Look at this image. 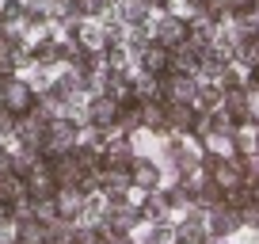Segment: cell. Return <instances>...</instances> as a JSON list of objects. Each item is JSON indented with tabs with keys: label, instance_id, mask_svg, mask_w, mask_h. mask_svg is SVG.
<instances>
[{
	"label": "cell",
	"instance_id": "6da1fadb",
	"mask_svg": "<svg viewBox=\"0 0 259 244\" xmlns=\"http://www.w3.org/2000/svg\"><path fill=\"white\" fill-rule=\"evenodd\" d=\"M80 130H84V118L61 111L54 114V122L46 126V145H42V156H54V153H69V149L80 141Z\"/></svg>",
	"mask_w": 259,
	"mask_h": 244
},
{
	"label": "cell",
	"instance_id": "7a4b0ae2",
	"mask_svg": "<svg viewBox=\"0 0 259 244\" xmlns=\"http://www.w3.org/2000/svg\"><path fill=\"white\" fill-rule=\"evenodd\" d=\"M34 99H38V88L31 84V76H27V73L8 76V80H4V88H0V103L12 107L16 114H27V111L34 107Z\"/></svg>",
	"mask_w": 259,
	"mask_h": 244
},
{
	"label": "cell",
	"instance_id": "3957f363",
	"mask_svg": "<svg viewBox=\"0 0 259 244\" xmlns=\"http://www.w3.org/2000/svg\"><path fill=\"white\" fill-rule=\"evenodd\" d=\"M198 84H202V76L179 73V69H168V73H160V96L168 99V103H194V96H198Z\"/></svg>",
	"mask_w": 259,
	"mask_h": 244
},
{
	"label": "cell",
	"instance_id": "277c9868",
	"mask_svg": "<svg viewBox=\"0 0 259 244\" xmlns=\"http://www.w3.org/2000/svg\"><path fill=\"white\" fill-rule=\"evenodd\" d=\"M84 122L111 134V130H114V122H118V99L107 96V92H96V96H88V99H84Z\"/></svg>",
	"mask_w": 259,
	"mask_h": 244
},
{
	"label": "cell",
	"instance_id": "5b68a950",
	"mask_svg": "<svg viewBox=\"0 0 259 244\" xmlns=\"http://www.w3.org/2000/svg\"><path fill=\"white\" fill-rule=\"evenodd\" d=\"M149 27H153V38L160 42V46H168V50H176L179 42H187V16H179V12L153 16Z\"/></svg>",
	"mask_w": 259,
	"mask_h": 244
},
{
	"label": "cell",
	"instance_id": "8992f818",
	"mask_svg": "<svg viewBox=\"0 0 259 244\" xmlns=\"http://www.w3.org/2000/svg\"><path fill=\"white\" fill-rule=\"evenodd\" d=\"M236 229H244L240 210H233V206H225V202L213 206V210H206V233H210V236H218V240H229Z\"/></svg>",
	"mask_w": 259,
	"mask_h": 244
},
{
	"label": "cell",
	"instance_id": "52a82bcc",
	"mask_svg": "<svg viewBox=\"0 0 259 244\" xmlns=\"http://www.w3.org/2000/svg\"><path fill=\"white\" fill-rule=\"evenodd\" d=\"M138 156V145L130 134H107V145H103V168H130Z\"/></svg>",
	"mask_w": 259,
	"mask_h": 244
},
{
	"label": "cell",
	"instance_id": "ba28073f",
	"mask_svg": "<svg viewBox=\"0 0 259 244\" xmlns=\"http://www.w3.org/2000/svg\"><path fill=\"white\" fill-rule=\"evenodd\" d=\"M141 134L171 138V130H168V99H141Z\"/></svg>",
	"mask_w": 259,
	"mask_h": 244
},
{
	"label": "cell",
	"instance_id": "9c48e42d",
	"mask_svg": "<svg viewBox=\"0 0 259 244\" xmlns=\"http://www.w3.org/2000/svg\"><path fill=\"white\" fill-rule=\"evenodd\" d=\"M130 179H134V187H141V191L164 187V172H160V164H156L153 156H145V153L134 156V164H130Z\"/></svg>",
	"mask_w": 259,
	"mask_h": 244
},
{
	"label": "cell",
	"instance_id": "30bf717a",
	"mask_svg": "<svg viewBox=\"0 0 259 244\" xmlns=\"http://www.w3.org/2000/svg\"><path fill=\"white\" fill-rule=\"evenodd\" d=\"M138 69H145V73H153V76L168 73L171 69V50L160 46L156 38H149L145 46H141V54H138Z\"/></svg>",
	"mask_w": 259,
	"mask_h": 244
},
{
	"label": "cell",
	"instance_id": "8fae6325",
	"mask_svg": "<svg viewBox=\"0 0 259 244\" xmlns=\"http://www.w3.org/2000/svg\"><path fill=\"white\" fill-rule=\"evenodd\" d=\"M46 160H50V172H54L57 187H65V183H76V179L84 176V168H80V160H76L73 149H69V153H54V156H46Z\"/></svg>",
	"mask_w": 259,
	"mask_h": 244
},
{
	"label": "cell",
	"instance_id": "7c38bea8",
	"mask_svg": "<svg viewBox=\"0 0 259 244\" xmlns=\"http://www.w3.org/2000/svg\"><path fill=\"white\" fill-rule=\"evenodd\" d=\"M194 122H198V107L194 103H168V130L187 138L194 130Z\"/></svg>",
	"mask_w": 259,
	"mask_h": 244
},
{
	"label": "cell",
	"instance_id": "4fadbf2b",
	"mask_svg": "<svg viewBox=\"0 0 259 244\" xmlns=\"http://www.w3.org/2000/svg\"><path fill=\"white\" fill-rule=\"evenodd\" d=\"M80 214H84V195L73 187V183H65V187H57V218H65V221H80Z\"/></svg>",
	"mask_w": 259,
	"mask_h": 244
},
{
	"label": "cell",
	"instance_id": "5bb4252c",
	"mask_svg": "<svg viewBox=\"0 0 259 244\" xmlns=\"http://www.w3.org/2000/svg\"><path fill=\"white\" fill-rule=\"evenodd\" d=\"M103 61L114 73H134V69H138V54H134L126 42H111V46L103 50Z\"/></svg>",
	"mask_w": 259,
	"mask_h": 244
},
{
	"label": "cell",
	"instance_id": "9a60e30c",
	"mask_svg": "<svg viewBox=\"0 0 259 244\" xmlns=\"http://www.w3.org/2000/svg\"><path fill=\"white\" fill-rule=\"evenodd\" d=\"M114 16L126 27H134V23H149L153 8H149V0H114Z\"/></svg>",
	"mask_w": 259,
	"mask_h": 244
},
{
	"label": "cell",
	"instance_id": "2e32d148",
	"mask_svg": "<svg viewBox=\"0 0 259 244\" xmlns=\"http://www.w3.org/2000/svg\"><path fill=\"white\" fill-rule=\"evenodd\" d=\"M198 65H202V50L194 46V42H179V46L171 50V69L198 76Z\"/></svg>",
	"mask_w": 259,
	"mask_h": 244
},
{
	"label": "cell",
	"instance_id": "e0dca14e",
	"mask_svg": "<svg viewBox=\"0 0 259 244\" xmlns=\"http://www.w3.org/2000/svg\"><path fill=\"white\" fill-rule=\"evenodd\" d=\"M12 244H46V221H38V218H19Z\"/></svg>",
	"mask_w": 259,
	"mask_h": 244
},
{
	"label": "cell",
	"instance_id": "ac0fdd59",
	"mask_svg": "<svg viewBox=\"0 0 259 244\" xmlns=\"http://www.w3.org/2000/svg\"><path fill=\"white\" fill-rule=\"evenodd\" d=\"M23 195H27V179L19 176V172H0V202L12 206V202H19Z\"/></svg>",
	"mask_w": 259,
	"mask_h": 244
},
{
	"label": "cell",
	"instance_id": "d6986e66",
	"mask_svg": "<svg viewBox=\"0 0 259 244\" xmlns=\"http://www.w3.org/2000/svg\"><path fill=\"white\" fill-rule=\"evenodd\" d=\"M221 103H225V92H221L218 80H202L198 84V96H194V107H198V111H218Z\"/></svg>",
	"mask_w": 259,
	"mask_h": 244
},
{
	"label": "cell",
	"instance_id": "ffe728a7",
	"mask_svg": "<svg viewBox=\"0 0 259 244\" xmlns=\"http://www.w3.org/2000/svg\"><path fill=\"white\" fill-rule=\"evenodd\" d=\"M73 153H76V160H80V168L84 172H103V145H88V141H76L73 145Z\"/></svg>",
	"mask_w": 259,
	"mask_h": 244
},
{
	"label": "cell",
	"instance_id": "44dd1931",
	"mask_svg": "<svg viewBox=\"0 0 259 244\" xmlns=\"http://www.w3.org/2000/svg\"><path fill=\"white\" fill-rule=\"evenodd\" d=\"M134 92H138L141 99H164L160 96V76L145 73V69H134Z\"/></svg>",
	"mask_w": 259,
	"mask_h": 244
},
{
	"label": "cell",
	"instance_id": "7402d4cb",
	"mask_svg": "<svg viewBox=\"0 0 259 244\" xmlns=\"http://www.w3.org/2000/svg\"><path fill=\"white\" fill-rule=\"evenodd\" d=\"M73 244H111L103 225H73Z\"/></svg>",
	"mask_w": 259,
	"mask_h": 244
},
{
	"label": "cell",
	"instance_id": "603a6c76",
	"mask_svg": "<svg viewBox=\"0 0 259 244\" xmlns=\"http://www.w3.org/2000/svg\"><path fill=\"white\" fill-rule=\"evenodd\" d=\"M46 244H73V221L65 218L46 221Z\"/></svg>",
	"mask_w": 259,
	"mask_h": 244
},
{
	"label": "cell",
	"instance_id": "cb8c5ba5",
	"mask_svg": "<svg viewBox=\"0 0 259 244\" xmlns=\"http://www.w3.org/2000/svg\"><path fill=\"white\" fill-rule=\"evenodd\" d=\"M84 19H107L114 16V0H80Z\"/></svg>",
	"mask_w": 259,
	"mask_h": 244
},
{
	"label": "cell",
	"instance_id": "d4e9b609",
	"mask_svg": "<svg viewBox=\"0 0 259 244\" xmlns=\"http://www.w3.org/2000/svg\"><path fill=\"white\" fill-rule=\"evenodd\" d=\"M27 16V0H0V19L4 23H19Z\"/></svg>",
	"mask_w": 259,
	"mask_h": 244
},
{
	"label": "cell",
	"instance_id": "484cf974",
	"mask_svg": "<svg viewBox=\"0 0 259 244\" xmlns=\"http://www.w3.org/2000/svg\"><path fill=\"white\" fill-rule=\"evenodd\" d=\"M16 126H19V114L12 111V107L0 103V141H8L12 134H16Z\"/></svg>",
	"mask_w": 259,
	"mask_h": 244
},
{
	"label": "cell",
	"instance_id": "4316f807",
	"mask_svg": "<svg viewBox=\"0 0 259 244\" xmlns=\"http://www.w3.org/2000/svg\"><path fill=\"white\" fill-rule=\"evenodd\" d=\"M0 172H12V141H0Z\"/></svg>",
	"mask_w": 259,
	"mask_h": 244
},
{
	"label": "cell",
	"instance_id": "83f0119b",
	"mask_svg": "<svg viewBox=\"0 0 259 244\" xmlns=\"http://www.w3.org/2000/svg\"><path fill=\"white\" fill-rule=\"evenodd\" d=\"M111 244H138V236H111Z\"/></svg>",
	"mask_w": 259,
	"mask_h": 244
},
{
	"label": "cell",
	"instance_id": "f1b7e54d",
	"mask_svg": "<svg viewBox=\"0 0 259 244\" xmlns=\"http://www.w3.org/2000/svg\"><path fill=\"white\" fill-rule=\"evenodd\" d=\"M255 206H259V183H255Z\"/></svg>",
	"mask_w": 259,
	"mask_h": 244
}]
</instances>
